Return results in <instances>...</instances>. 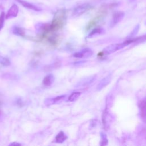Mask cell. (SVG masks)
Listing matches in <instances>:
<instances>
[{
  "mask_svg": "<svg viewBox=\"0 0 146 146\" xmlns=\"http://www.w3.org/2000/svg\"><path fill=\"white\" fill-rule=\"evenodd\" d=\"M81 94L80 92H74L68 97V100L70 102H74L78 99Z\"/></svg>",
  "mask_w": 146,
  "mask_h": 146,
  "instance_id": "obj_16",
  "label": "cell"
},
{
  "mask_svg": "<svg viewBox=\"0 0 146 146\" xmlns=\"http://www.w3.org/2000/svg\"><path fill=\"white\" fill-rule=\"evenodd\" d=\"M67 139V136L64 133L63 131H60L56 136L55 141L57 143H62Z\"/></svg>",
  "mask_w": 146,
  "mask_h": 146,
  "instance_id": "obj_13",
  "label": "cell"
},
{
  "mask_svg": "<svg viewBox=\"0 0 146 146\" xmlns=\"http://www.w3.org/2000/svg\"><path fill=\"white\" fill-rule=\"evenodd\" d=\"M21 144H19V143H18L17 142H13V143H10L9 145H21Z\"/></svg>",
  "mask_w": 146,
  "mask_h": 146,
  "instance_id": "obj_21",
  "label": "cell"
},
{
  "mask_svg": "<svg viewBox=\"0 0 146 146\" xmlns=\"http://www.w3.org/2000/svg\"><path fill=\"white\" fill-rule=\"evenodd\" d=\"M0 64L3 66H9L10 65V62L7 58L0 56Z\"/></svg>",
  "mask_w": 146,
  "mask_h": 146,
  "instance_id": "obj_18",
  "label": "cell"
},
{
  "mask_svg": "<svg viewBox=\"0 0 146 146\" xmlns=\"http://www.w3.org/2000/svg\"><path fill=\"white\" fill-rule=\"evenodd\" d=\"M18 11L19 9L18 6L15 4H13L8 10L6 14L5 15V19H9L16 17L18 15Z\"/></svg>",
  "mask_w": 146,
  "mask_h": 146,
  "instance_id": "obj_7",
  "label": "cell"
},
{
  "mask_svg": "<svg viewBox=\"0 0 146 146\" xmlns=\"http://www.w3.org/2000/svg\"><path fill=\"white\" fill-rule=\"evenodd\" d=\"M5 13L2 12L1 13L0 15V31L1 29L3 28V25H4V22H5Z\"/></svg>",
  "mask_w": 146,
  "mask_h": 146,
  "instance_id": "obj_19",
  "label": "cell"
},
{
  "mask_svg": "<svg viewBox=\"0 0 146 146\" xmlns=\"http://www.w3.org/2000/svg\"><path fill=\"white\" fill-rule=\"evenodd\" d=\"M139 27H140V26L139 25H137L136 26V27L134 28V29L133 30V31H132V33H131L130 35H129V37H132L133 36L135 35L137 33V31H139Z\"/></svg>",
  "mask_w": 146,
  "mask_h": 146,
  "instance_id": "obj_20",
  "label": "cell"
},
{
  "mask_svg": "<svg viewBox=\"0 0 146 146\" xmlns=\"http://www.w3.org/2000/svg\"><path fill=\"white\" fill-rule=\"evenodd\" d=\"M104 32V30L103 29V28H101V27H96V28H95L94 29L88 34V38H91L95 35H97V34H102Z\"/></svg>",
  "mask_w": 146,
  "mask_h": 146,
  "instance_id": "obj_15",
  "label": "cell"
},
{
  "mask_svg": "<svg viewBox=\"0 0 146 146\" xmlns=\"http://www.w3.org/2000/svg\"><path fill=\"white\" fill-rule=\"evenodd\" d=\"M13 34L20 36H22L24 37L25 35V30L22 27H14L13 29Z\"/></svg>",
  "mask_w": 146,
  "mask_h": 146,
  "instance_id": "obj_14",
  "label": "cell"
},
{
  "mask_svg": "<svg viewBox=\"0 0 146 146\" xmlns=\"http://www.w3.org/2000/svg\"><path fill=\"white\" fill-rule=\"evenodd\" d=\"M124 13L121 11H115L112 15L111 22H110V26L111 27H114L116 25L119 23L124 18Z\"/></svg>",
  "mask_w": 146,
  "mask_h": 146,
  "instance_id": "obj_4",
  "label": "cell"
},
{
  "mask_svg": "<svg viewBox=\"0 0 146 146\" xmlns=\"http://www.w3.org/2000/svg\"><path fill=\"white\" fill-rule=\"evenodd\" d=\"M132 43V41L131 39H128L127 40H125V42L121 43H115V44H112L110 45H108L106 47H105L102 53L103 55H107L109 54H111L121 49L122 48L125 47L126 46L129 44L130 43Z\"/></svg>",
  "mask_w": 146,
  "mask_h": 146,
  "instance_id": "obj_2",
  "label": "cell"
},
{
  "mask_svg": "<svg viewBox=\"0 0 146 146\" xmlns=\"http://www.w3.org/2000/svg\"><path fill=\"white\" fill-rule=\"evenodd\" d=\"M18 3H19L22 6H23L24 7L27 8L29 9H31L34 11H41L42 9L38 7H37L36 6L33 5L26 1H23V0H16Z\"/></svg>",
  "mask_w": 146,
  "mask_h": 146,
  "instance_id": "obj_10",
  "label": "cell"
},
{
  "mask_svg": "<svg viewBox=\"0 0 146 146\" xmlns=\"http://www.w3.org/2000/svg\"><path fill=\"white\" fill-rule=\"evenodd\" d=\"M100 135V137H101L100 145H107L108 144V140H107L106 134L105 133H104L103 132H101Z\"/></svg>",
  "mask_w": 146,
  "mask_h": 146,
  "instance_id": "obj_17",
  "label": "cell"
},
{
  "mask_svg": "<svg viewBox=\"0 0 146 146\" xmlns=\"http://www.w3.org/2000/svg\"><path fill=\"white\" fill-rule=\"evenodd\" d=\"M94 7L90 3H85L83 4H82L79 6H78L77 7H75L72 11V16L74 17H79L86 11L93 9Z\"/></svg>",
  "mask_w": 146,
  "mask_h": 146,
  "instance_id": "obj_3",
  "label": "cell"
},
{
  "mask_svg": "<svg viewBox=\"0 0 146 146\" xmlns=\"http://www.w3.org/2000/svg\"><path fill=\"white\" fill-rule=\"evenodd\" d=\"M140 115L142 119L146 123V99L141 100L139 103Z\"/></svg>",
  "mask_w": 146,
  "mask_h": 146,
  "instance_id": "obj_11",
  "label": "cell"
},
{
  "mask_svg": "<svg viewBox=\"0 0 146 146\" xmlns=\"http://www.w3.org/2000/svg\"><path fill=\"white\" fill-rule=\"evenodd\" d=\"M54 80V75L51 74H48L44 78L43 80V84L45 86H50L53 83Z\"/></svg>",
  "mask_w": 146,
  "mask_h": 146,
  "instance_id": "obj_12",
  "label": "cell"
},
{
  "mask_svg": "<svg viewBox=\"0 0 146 146\" xmlns=\"http://www.w3.org/2000/svg\"><path fill=\"white\" fill-rule=\"evenodd\" d=\"M93 54L92 51L88 48H84L80 51L74 53L72 56L77 58H86L91 56Z\"/></svg>",
  "mask_w": 146,
  "mask_h": 146,
  "instance_id": "obj_5",
  "label": "cell"
},
{
  "mask_svg": "<svg viewBox=\"0 0 146 146\" xmlns=\"http://www.w3.org/2000/svg\"><path fill=\"white\" fill-rule=\"evenodd\" d=\"M65 97H66V95H63L56 96L53 98H47L44 100V103L45 105L49 106L55 104H56L58 103L62 102L65 98Z\"/></svg>",
  "mask_w": 146,
  "mask_h": 146,
  "instance_id": "obj_8",
  "label": "cell"
},
{
  "mask_svg": "<svg viewBox=\"0 0 146 146\" xmlns=\"http://www.w3.org/2000/svg\"><path fill=\"white\" fill-rule=\"evenodd\" d=\"M111 121V117L106 108L102 114V123L105 129L107 130L110 127V124Z\"/></svg>",
  "mask_w": 146,
  "mask_h": 146,
  "instance_id": "obj_6",
  "label": "cell"
},
{
  "mask_svg": "<svg viewBox=\"0 0 146 146\" xmlns=\"http://www.w3.org/2000/svg\"><path fill=\"white\" fill-rule=\"evenodd\" d=\"M112 79V76L111 74L108 75L107 76L103 78L99 83L96 87V90L97 91H100L103 88L106 87L111 81Z\"/></svg>",
  "mask_w": 146,
  "mask_h": 146,
  "instance_id": "obj_9",
  "label": "cell"
},
{
  "mask_svg": "<svg viewBox=\"0 0 146 146\" xmlns=\"http://www.w3.org/2000/svg\"><path fill=\"white\" fill-rule=\"evenodd\" d=\"M136 0H129V1L130 2H134V1H135Z\"/></svg>",
  "mask_w": 146,
  "mask_h": 146,
  "instance_id": "obj_22",
  "label": "cell"
},
{
  "mask_svg": "<svg viewBox=\"0 0 146 146\" xmlns=\"http://www.w3.org/2000/svg\"></svg>",
  "mask_w": 146,
  "mask_h": 146,
  "instance_id": "obj_23",
  "label": "cell"
},
{
  "mask_svg": "<svg viewBox=\"0 0 146 146\" xmlns=\"http://www.w3.org/2000/svg\"><path fill=\"white\" fill-rule=\"evenodd\" d=\"M66 19V11L60 10L56 12L50 25H48V32L55 31L63 27Z\"/></svg>",
  "mask_w": 146,
  "mask_h": 146,
  "instance_id": "obj_1",
  "label": "cell"
}]
</instances>
